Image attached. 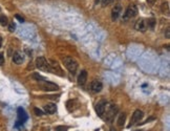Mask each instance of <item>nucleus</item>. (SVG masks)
<instances>
[{
	"label": "nucleus",
	"instance_id": "29",
	"mask_svg": "<svg viewBox=\"0 0 170 131\" xmlns=\"http://www.w3.org/2000/svg\"><path fill=\"white\" fill-rule=\"evenodd\" d=\"M109 131H117V130H115V129H110Z\"/></svg>",
	"mask_w": 170,
	"mask_h": 131
},
{
	"label": "nucleus",
	"instance_id": "27",
	"mask_svg": "<svg viewBox=\"0 0 170 131\" xmlns=\"http://www.w3.org/2000/svg\"><path fill=\"white\" fill-rule=\"evenodd\" d=\"M169 33H170V28H166V38H167V39H169V37H170Z\"/></svg>",
	"mask_w": 170,
	"mask_h": 131
},
{
	"label": "nucleus",
	"instance_id": "14",
	"mask_svg": "<svg viewBox=\"0 0 170 131\" xmlns=\"http://www.w3.org/2000/svg\"><path fill=\"white\" fill-rule=\"evenodd\" d=\"M134 28L139 32H145L146 30H147V23H146V20H144V19L138 20L136 25H134Z\"/></svg>",
	"mask_w": 170,
	"mask_h": 131
},
{
	"label": "nucleus",
	"instance_id": "4",
	"mask_svg": "<svg viewBox=\"0 0 170 131\" xmlns=\"http://www.w3.org/2000/svg\"><path fill=\"white\" fill-rule=\"evenodd\" d=\"M39 87L44 91H56L59 89V86L57 84L53 82H49V81H39Z\"/></svg>",
	"mask_w": 170,
	"mask_h": 131
},
{
	"label": "nucleus",
	"instance_id": "10",
	"mask_svg": "<svg viewBox=\"0 0 170 131\" xmlns=\"http://www.w3.org/2000/svg\"><path fill=\"white\" fill-rule=\"evenodd\" d=\"M87 76H88V73L86 70H81L79 73V76H78V79H77V81H78V85L84 86L86 81H87Z\"/></svg>",
	"mask_w": 170,
	"mask_h": 131
},
{
	"label": "nucleus",
	"instance_id": "23",
	"mask_svg": "<svg viewBox=\"0 0 170 131\" xmlns=\"http://www.w3.org/2000/svg\"><path fill=\"white\" fill-rule=\"evenodd\" d=\"M15 30H16L15 23H11V24L9 25V32H15Z\"/></svg>",
	"mask_w": 170,
	"mask_h": 131
},
{
	"label": "nucleus",
	"instance_id": "24",
	"mask_svg": "<svg viewBox=\"0 0 170 131\" xmlns=\"http://www.w3.org/2000/svg\"><path fill=\"white\" fill-rule=\"evenodd\" d=\"M4 64V56L2 52H0V66H2Z\"/></svg>",
	"mask_w": 170,
	"mask_h": 131
},
{
	"label": "nucleus",
	"instance_id": "3",
	"mask_svg": "<svg viewBox=\"0 0 170 131\" xmlns=\"http://www.w3.org/2000/svg\"><path fill=\"white\" fill-rule=\"evenodd\" d=\"M117 112H118V108H117V106H115V105H113V104L107 103L105 111H104V113H105V120L108 121V122H111L115 116V114H117Z\"/></svg>",
	"mask_w": 170,
	"mask_h": 131
},
{
	"label": "nucleus",
	"instance_id": "7",
	"mask_svg": "<svg viewBox=\"0 0 170 131\" xmlns=\"http://www.w3.org/2000/svg\"><path fill=\"white\" fill-rule=\"evenodd\" d=\"M143 116H144V112H143L142 110L137 109L134 112L132 116H131V120H130V123H129V126H134V125H136V124H138V123L140 122L141 120L143 119Z\"/></svg>",
	"mask_w": 170,
	"mask_h": 131
},
{
	"label": "nucleus",
	"instance_id": "13",
	"mask_svg": "<svg viewBox=\"0 0 170 131\" xmlns=\"http://www.w3.org/2000/svg\"><path fill=\"white\" fill-rule=\"evenodd\" d=\"M13 62L17 65H21L23 62H24V56L22 55L21 52H16L14 55H13Z\"/></svg>",
	"mask_w": 170,
	"mask_h": 131
},
{
	"label": "nucleus",
	"instance_id": "6",
	"mask_svg": "<svg viewBox=\"0 0 170 131\" xmlns=\"http://www.w3.org/2000/svg\"><path fill=\"white\" fill-rule=\"evenodd\" d=\"M17 116H18V122L16 123V125L19 124V125H22V124H24L28 119V116L26 111H25L22 107H19L18 109H17Z\"/></svg>",
	"mask_w": 170,
	"mask_h": 131
},
{
	"label": "nucleus",
	"instance_id": "5",
	"mask_svg": "<svg viewBox=\"0 0 170 131\" xmlns=\"http://www.w3.org/2000/svg\"><path fill=\"white\" fill-rule=\"evenodd\" d=\"M138 15V7L134 4H130L128 5V7L126 9V12H125L124 16H123V20L124 21H127L129 19L134 18Z\"/></svg>",
	"mask_w": 170,
	"mask_h": 131
},
{
	"label": "nucleus",
	"instance_id": "30",
	"mask_svg": "<svg viewBox=\"0 0 170 131\" xmlns=\"http://www.w3.org/2000/svg\"><path fill=\"white\" fill-rule=\"evenodd\" d=\"M137 131H142V130H137Z\"/></svg>",
	"mask_w": 170,
	"mask_h": 131
},
{
	"label": "nucleus",
	"instance_id": "18",
	"mask_svg": "<svg viewBox=\"0 0 170 131\" xmlns=\"http://www.w3.org/2000/svg\"><path fill=\"white\" fill-rule=\"evenodd\" d=\"M0 24L2 25V26H5L7 24V18H6L5 16H0Z\"/></svg>",
	"mask_w": 170,
	"mask_h": 131
},
{
	"label": "nucleus",
	"instance_id": "16",
	"mask_svg": "<svg viewBox=\"0 0 170 131\" xmlns=\"http://www.w3.org/2000/svg\"><path fill=\"white\" fill-rule=\"evenodd\" d=\"M146 23H147V26H148L150 30H153L155 26V24H157V21H155L154 18H149L147 21H146Z\"/></svg>",
	"mask_w": 170,
	"mask_h": 131
},
{
	"label": "nucleus",
	"instance_id": "22",
	"mask_svg": "<svg viewBox=\"0 0 170 131\" xmlns=\"http://www.w3.org/2000/svg\"><path fill=\"white\" fill-rule=\"evenodd\" d=\"M113 1V0H101V3H102L103 6H106V5H108V4H110Z\"/></svg>",
	"mask_w": 170,
	"mask_h": 131
},
{
	"label": "nucleus",
	"instance_id": "25",
	"mask_svg": "<svg viewBox=\"0 0 170 131\" xmlns=\"http://www.w3.org/2000/svg\"><path fill=\"white\" fill-rule=\"evenodd\" d=\"M157 1H158V0H147V3H148L149 5H153Z\"/></svg>",
	"mask_w": 170,
	"mask_h": 131
},
{
	"label": "nucleus",
	"instance_id": "28",
	"mask_svg": "<svg viewBox=\"0 0 170 131\" xmlns=\"http://www.w3.org/2000/svg\"><path fill=\"white\" fill-rule=\"evenodd\" d=\"M1 46H2V38L0 37V48H1Z\"/></svg>",
	"mask_w": 170,
	"mask_h": 131
},
{
	"label": "nucleus",
	"instance_id": "26",
	"mask_svg": "<svg viewBox=\"0 0 170 131\" xmlns=\"http://www.w3.org/2000/svg\"><path fill=\"white\" fill-rule=\"evenodd\" d=\"M15 17H16V18H17V19H18V20H19V21H20V22H23V21H24V19L22 18V17H21V16H20V15H16Z\"/></svg>",
	"mask_w": 170,
	"mask_h": 131
},
{
	"label": "nucleus",
	"instance_id": "17",
	"mask_svg": "<svg viewBox=\"0 0 170 131\" xmlns=\"http://www.w3.org/2000/svg\"><path fill=\"white\" fill-rule=\"evenodd\" d=\"M161 9H162V12H163V13L166 12V14H168V13H169V3L164 2L163 4H162Z\"/></svg>",
	"mask_w": 170,
	"mask_h": 131
},
{
	"label": "nucleus",
	"instance_id": "15",
	"mask_svg": "<svg viewBox=\"0 0 170 131\" xmlns=\"http://www.w3.org/2000/svg\"><path fill=\"white\" fill-rule=\"evenodd\" d=\"M125 122H126V113L125 112L120 113V116H119V118H118V121H117V125H118V127L122 128V127L124 126Z\"/></svg>",
	"mask_w": 170,
	"mask_h": 131
},
{
	"label": "nucleus",
	"instance_id": "21",
	"mask_svg": "<svg viewBox=\"0 0 170 131\" xmlns=\"http://www.w3.org/2000/svg\"><path fill=\"white\" fill-rule=\"evenodd\" d=\"M34 111L36 113V116H43V114H44V112H43L42 110H40L39 108H37V107L34 108Z\"/></svg>",
	"mask_w": 170,
	"mask_h": 131
},
{
	"label": "nucleus",
	"instance_id": "11",
	"mask_svg": "<svg viewBox=\"0 0 170 131\" xmlns=\"http://www.w3.org/2000/svg\"><path fill=\"white\" fill-rule=\"evenodd\" d=\"M121 12H122L121 4H115V7H113V11H111V19H113V21L118 20V18L120 17V14H121Z\"/></svg>",
	"mask_w": 170,
	"mask_h": 131
},
{
	"label": "nucleus",
	"instance_id": "19",
	"mask_svg": "<svg viewBox=\"0 0 170 131\" xmlns=\"http://www.w3.org/2000/svg\"><path fill=\"white\" fill-rule=\"evenodd\" d=\"M33 78H34V79L38 80V81H44V80H46L44 77L40 76L39 73H33Z\"/></svg>",
	"mask_w": 170,
	"mask_h": 131
},
{
	"label": "nucleus",
	"instance_id": "9",
	"mask_svg": "<svg viewBox=\"0 0 170 131\" xmlns=\"http://www.w3.org/2000/svg\"><path fill=\"white\" fill-rule=\"evenodd\" d=\"M103 88V84L100 82V81H98V80H94L90 84V89L91 91L94 92V93H98V92H100Z\"/></svg>",
	"mask_w": 170,
	"mask_h": 131
},
{
	"label": "nucleus",
	"instance_id": "12",
	"mask_svg": "<svg viewBox=\"0 0 170 131\" xmlns=\"http://www.w3.org/2000/svg\"><path fill=\"white\" fill-rule=\"evenodd\" d=\"M43 109L47 114H54L57 111V105L54 103H47L46 105H44Z\"/></svg>",
	"mask_w": 170,
	"mask_h": 131
},
{
	"label": "nucleus",
	"instance_id": "8",
	"mask_svg": "<svg viewBox=\"0 0 170 131\" xmlns=\"http://www.w3.org/2000/svg\"><path fill=\"white\" fill-rule=\"evenodd\" d=\"M107 105V101L105 100H101L100 102H98V104L96 105V112L99 116H104V111L106 108Z\"/></svg>",
	"mask_w": 170,
	"mask_h": 131
},
{
	"label": "nucleus",
	"instance_id": "1",
	"mask_svg": "<svg viewBox=\"0 0 170 131\" xmlns=\"http://www.w3.org/2000/svg\"><path fill=\"white\" fill-rule=\"evenodd\" d=\"M63 64H64V66H65V68H66L70 73H73V75L76 73L77 69H78V66H79V65H78V62H77L74 58H72V57H66V58H64Z\"/></svg>",
	"mask_w": 170,
	"mask_h": 131
},
{
	"label": "nucleus",
	"instance_id": "2",
	"mask_svg": "<svg viewBox=\"0 0 170 131\" xmlns=\"http://www.w3.org/2000/svg\"><path fill=\"white\" fill-rule=\"evenodd\" d=\"M36 66L37 68L44 70V71H52V66H51L49 60H47L44 57H38L36 59Z\"/></svg>",
	"mask_w": 170,
	"mask_h": 131
},
{
	"label": "nucleus",
	"instance_id": "20",
	"mask_svg": "<svg viewBox=\"0 0 170 131\" xmlns=\"http://www.w3.org/2000/svg\"><path fill=\"white\" fill-rule=\"evenodd\" d=\"M56 131H67L68 130V127H66V126H57L55 128Z\"/></svg>",
	"mask_w": 170,
	"mask_h": 131
}]
</instances>
